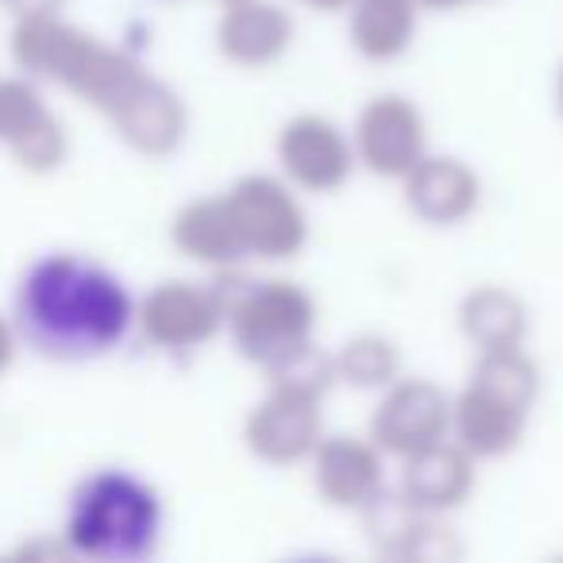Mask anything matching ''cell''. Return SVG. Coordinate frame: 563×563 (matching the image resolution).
Wrapping results in <instances>:
<instances>
[{"label": "cell", "mask_w": 563, "mask_h": 563, "mask_svg": "<svg viewBox=\"0 0 563 563\" xmlns=\"http://www.w3.org/2000/svg\"><path fill=\"white\" fill-rule=\"evenodd\" d=\"M298 4H306V9H313V12H344L352 0H298Z\"/></svg>", "instance_id": "obj_23"}, {"label": "cell", "mask_w": 563, "mask_h": 563, "mask_svg": "<svg viewBox=\"0 0 563 563\" xmlns=\"http://www.w3.org/2000/svg\"><path fill=\"white\" fill-rule=\"evenodd\" d=\"M12 324L43 360H104L135 332V294L112 266L81 251H51L20 274Z\"/></svg>", "instance_id": "obj_2"}, {"label": "cell", "mask_w": 563, "mask_h": 563, "mask_svg": "<svg viewBox=\"0 0 563 563\" xmlns=\"http://www.w3.org/2000/svg\"><path fill=\"white\" fill-rule=\"evenodd\" d=\"M540 401V367L529 347L478 352L467 383L452 394V440L478 463L506 460L529 437Z\"/></svg>", "instance_id": "obj_4"}, {"label": "cell", "mask_w": 563, "mask_h": 563, "mask_svg": "<svg viewBox=\"0 0 563 563\" xmlns=\"http://www.w3.org/2000/svg\"><path fill=\"white\" fill-rule=\"evenodd\" d=\"M347 43L375 66L398 63L413 51L424 9L417 0H352L344 9Z\"/></svg>", "instance_id": "obj_19"}, {"label": "cell", "mask_w": 563, "mask_h": 563, "mask_svg": "<svg viewBox=\"0 0 563 563\" xmlns=\"http://www.w3.org/2000/svg\"><path fill=\"white\" fill-rule=\"evenodd\" d=\"M360 170L383 181H401L429 155V120L406 93H375L352 124Z\"/></svg>", "instance_id": "obj_12"}, {"label": "cell", "mask_w": 563, "mask_h": 563, "mask_svg": "<svg viewBox=\"0 0 563 563\" xmlns=\"http://www.w3.org/2000/svg\"><path fill=\"white\" fill-rule=\"evenodd\" d=\"M455 324H460V336L475 347V355L509 352V347H529L532 313L529 301L517 290L498 286V282H483L460 298Z\"/></svg>", "instance_id": "obj_17"}, {"label": "cell", "mask_w": 563, "mask_h": 563, "mask_svg": "<svg viewBox=\"0 0 563 563\" xmlns=\"http://www.w3.org/2000/svg\"><path fill=\"white\" fill-rule=\"evenodd\" d=\"M478 486V460L463 452L452 437L424 448L417 455L398 460V478L394 490L406 506L429 517H452L471 501Z\"/></svg>", "instance_id": "obj_15"}, {"label": "cell", "mask_w": 563, "mask_h": 563, "mask_svg": "<svg viewBox=\"0 0 563 563\" xmlns=\"http://www.w3.org/2000/svg\"><path fill=\"white\" fill-rule=\"evenodd\" d=\"M0 9H27V0H0Z\"/></svg>", "instance_id": "obj_25"}, {"label": "cell", "mask_w": 563, "mask_h": 563, "mask_svg": "<svg viewBox=\"0 0 563 563\" xmlns=\"http://www.w3.org/2000/svg\"><path fill=\"white\" fill-rule=\"evenodd\" d=\"M309 478L317 498L340 514H355L390 490V460L371 437L324 432L317 452L309 455Z\"/></svg>", "instance_id": "obj_13"}, {"label": "cell", "mask_w": 563, "mask_h": 563, "mask_svg": "<svg viewBox=\"0 0 563 563\" xmlns=\"http://www.w3.org/2000/svg\"><path fill=\"white\" fill-rule=\"evenodd\" d=\"M170 243L181 258L217 274H235L243 266V251L228 217L224 194H205L186 201L170 217Z\"/></svg>", "instance_id": "obj_18"}, {"label": "cell", "mask_w": 563, "mask_h": 563, "mask_svg": "<svg viewBox=\"0 0 563 563\" xmlns=\"http://www.w3.org/2000/svg\"><path fill=\"white\" fill-rule=\"evenodd\" d=\"M552 101H555V117L563 124V63L555 66V81H552Z\"/></svg>", "instance_id": "obj_24"}, {"label": "cell", "mask_w": 563, "mask_h": 563, "mask_svg": "<svg viewBox=\"0 0 563 563\" xmlns=\"http://www.w3.org/2000/svg\"><path fill=\"white\" fill-rule=\"evenodd\" d=\"M401 186V201L421 224L460 228L483 209V178L460 155H424Z\"/></svg>", "instance_id": "obj_16"}, {"label": "cell", "mask_w": 563, "mask_h": 563, "mask_svg": "<svg viewBox=\"0 0 563 563\" xmlns=\"http://www.w3.org/2000/svg\"><path fill=\"white\" fill-rule=\"evenodd\" d=\"M324 394L290 383H266L243 417V448L266 467H301L324 440Z\"/></svg>", "instance_id": "obj_8"}, {"label": "cell", "mask_w": 563, "mask_h": 563, "mask_svg": "<svg viewBox=\"0 0 563 563\" xmlns=\"http://www.w3.org/2000/svg\"><path fill=\"white\" fill-rule=\"evenodd\" d=\"M274 163L298 194L313 197L340 194L360 170L352 132L324 112H294L290 120H282L274 135Z\"/></svg>", "instance_id": "obj_9"}, {"label": "cell", "mask_w": 563, "mask_h": 563, "mask_svg": "<svg viewBox=\"0 0 563 563\" xmlns=\"http://www.w3.org/2000/svg\"><path fill=\"white\" fill-rule=\"evenodd\" d=\"M12 66L78 97L112 124L117 140L140 158L163 163L189 140V104L170 81L151 74L132 51L89 27L27 4L9 32Z\"/></svg>", "instance_id": "obj_1"}, {"label": "cell", "mask_w": 563, "mask_h": 563, "mask_svg": "<svg viewBox=\"0 0 563 563\" xmlns=\"http://www.w3.org/2000/svg\"><path fill=\"white\" fill-rule=\"evenodd\" d=\"M367 437L383 448L386 460H406L452 437V390L429 375H401L371 409Z\"/></svg>", "instance_id": "obj_10"}, {"label": "cell", "mask_w": 563, "mask_h": 563, "mask_svg": "<svg viewBox=\"0 0 563 563\" xmlns=\"http://www.w3.org/2000/svg\"><path fill=\"white\" fill-rule=\"evenodd\" d=\"M0 147L24 174L47 178L70 158V132L32 74H0Z\"/></svg>", "instance_id": "obj_11"}, {"label": "cell", "mask_w": 563, "mask_h": 563, "mask_svg": "<svg viewBox=\"0 0 563 563\" xmlns=\"http://www.w3.org/2000/svg\"><path fill=\"white\" fill-rule=\"evenodd\" d=\"M20 352H24V344H20L16 324H12V317L0 313V378H4L12 367H16Z\"/></svg>", "instance_id": "obj_21"}, {"label": "cell", "mask_w": 563, "mask_h": 563, "mask_svg": "<svg viewBox=\"0 0 563 563\" xmlns=\"http://www.w3.org/2000/svg\"><path fill=\"white\" fill-rule=\"evenodd\" d=\"M224 194L243 263H290L309 243V212L282 174H240Z\"/></svg>", "instance_id": "obj_6"}, {"label": "cell", "mask_w": 563, "mask_h": 563, "mask_svg": "<svg viewBox=\"0 0 563 563\" xmlns=\"http://www.w3.org/2000/svg\"><path fill=\"white\" fill-rule=\"evenodd\" d=\"M483 4H486V0H483Z\"/></svg>", "instance_id": "obj_27"}, {"label": "cell", "mask_w": 563, "mask_h": 563, "mask_svg": "<svg viewBox=\"0 0 563 563\" xmlns=\"http://www.w3.org/2000/svg\"><path fill=\"white\" fill-rule=\"evenodd\" d=\"M166 532V501L155 483L124 467H101L70 490L63 544L70 560L143 563L158 552Z\"/></svg>", "instance_id": "obj_3"}, {"label": "cell", "mask_w": 563, "mask_h": 563, "mask_svg": "<svg viewBox=\"0 0 563 563\" xmlns=\"http://www.w3.org/2000/svg\"><path fill=\"white\" fill-rule=\"evenodd\" d=\"M332 371H336V386L378 394L406 375V355L398 340L386 332H355L332 352Z\"/></svg>", "instance_id": "obj_20"}, {"label": "cell", "mask_w": 563, "mask_h": 563, "mask_svg": "<svg viewBox=\"0 0 563 563\" xmlns=\"http://www.w3.org/2000/svg\"><path fill=\"white\" fill-rule=\"evenodd\" d=\"M224 282L166 278L135 298V332L166 355H189L224 336Z\"/></svg>", "instance_id": "obj_7"}, {"label": "cell", "mask_w": 563, "mask_h": 563, "mask_svg": "<svg viewBox=\"0 0 563 563\" xmlns=\"http://www.w3.org/2000/svg\"><path fill=\"white\" fill-rule=\"evenodd\" d=\"M424 12H463L471 4H483V0H417Z\"/></svg>", "instance_id": "obj_22"}, {"label": "cell", "mask_w": 563, "mask_h": 563, "mask_svg": "<svg viewBox=\"0 0 563 563\" xmlns=\"http://www.w3.org/2000/svg\"><path fill=\"white\" fill-rule=\"evenodd\" d=\"M224 332L235 355L255 371L271 375L286 360L317 344L321 329V306L313 294L294 278H235L224 282Z\"/></svg>", "instance_id": "obj_5"}, {"label": "cell", "mask_w": 563, "mask_h": 563, "mask_svg": "<svg viewBox=\"0 0 563 563\" xmlns=\"http://www.w3.org/2000/svg\"><path fill=\"white\" fill-rule=\"evenodd\" d=\"M220 4H228V0H220Z\"/></svg>", "instance_id": "obj_26"}, {"label": "cell", "mask_w": 563, "mask_h": 563, "mask_svg": "<svg viewBox=\"0 0 563 563\" xmlns=\"http://www.w3.org/2000/svg\"><path fill=\"white\" fill-rule=\"evenodd\" d=\"M298 24L278 0H228L220 4L212 47L240 70H271L294 51Z\"/></svg>", "instance_id": "obj_14"}]
</instances>
